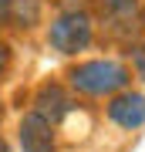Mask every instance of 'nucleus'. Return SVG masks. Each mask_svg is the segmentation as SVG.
I'll return each mask as SVG.
<instances>
[{"instance_id":"8","label":"nucleus","mask_w":145,"mask_h":152,"mask_svg":"<svg viewBox=\"0 0 145 152\" xmlns=\"http://www.w3.org/2000/svg\"><path fill=\"white\" fill-rule=\"evenodd\" d=\"M125 68H128V75H135L145 85V37L128 44V64H125Z\"/></svg>"},{"instance_id":"6","label":"nucleus","mask_w":145,"mask_h":152,"mask_svg":"<svg viewBox=\"0 0 145 152\" xmlns=\"http://www.w3.org/2000/svg\"><path fill=\"white\" fill-rule=\"evenodd\" d=\"M17 149L20 152H58V129L27 112L17 122Z\"/></svg>"},{"instance_id":"5","label":"nucleus","mask_w":145,"mask_h":152,"mask_svg":"<svg viewBox=\"0 0 145 152\" xmlns=\"http://www.w3.org/2000/svg\"><path fill=\"white\" fill-rule=\"evenodd\" d=\"M105 115L111 125H118L125 132H135L145 125V95L135 91V88H125V91L111 95L105 105Z\"/></svg>"},{"instance_id":"4","label":"nucleus","mask_w":145,"mask_h":152,"mask_svg":"<svg viewBox=\"0 0 145 152\" xmlns=\"http://www.w3.org/2000/svg\"><path fill=\"white\" fill-rule=\"evenodd\" d=\"M31 112L37 115V118H44L47 125H54V129H58L64 118H71V112H74V98H71V91H68L64 85L44 81L37 91H34Z\"/></svg>"},{"instance_id":"1","label":"nucleus","mask_w":145,"mask_h":152,"mask_svg":"<svg viewBox=\"0 0 145 152\" xmlns=\"http://www.w3.org/2000/svg\"><path fill=\"white\" fill-rule=\"evenodd\" d=\"M68 88L85 98H105L108 102L111 95L132 88V75L125 68V61L118 58H88L68 71Z\"/></svg>"},{"instance_id":"10","label":"nucleus","mask_w":145,"mask_h":152,"mask_svg":"<svg viewBox=\"0 0 145 152\" xmlns=\"http://www.w3.org/2000/svg\"><path fill=\"white\" fill-rule=\"evenodd\" d=\"M10 20V0H0V27Z\"/></svg>"},{"instance_id":"3","label":"nucleus","mask_w":145,"mask_h":152,"mask_svg":"<svg viewBox=\"0 0 145 152\" xmlns=\"http://www.w3.org/2000/svg\"><path fill=\"white\" fill-rule=\"evenodd\" d=\"M101 7V27L118 41H135L138 34V14H142V0H98Z\"/></svg>"},{"instance_id":"11","label":"nucleus","mask_w":145,"mask_h":152,"mask_svg":"<svg viewBox=\"0 0 145 152\" xmlns=\"http://www.w3.org/2000/svg\"><path fill=\"white\" fill-rule=\"evenodd\" d=\"M0 152H10V145H7V139L0 135Z\"/></svg>"},{"instance_id":"2","label":"nucleus","mask_w":145,"mask_h":152,"mask_svg":"<svg viewBox=\"0 0 145 152\" xmlns=\"http://www.w3.org/2000/svg\"><path fill=\"white\" fill-rule=\"evenodd\" d=\"M95 31H98V24H95V17L88 14L85 7H64V10H58L51 17L44 41H47V48L54 51V54L74 58V54L91 48Z\"/></svg>"},{"instance_id":"9","label":"nucleus","mask_w":145,"mask_h":152,"mask_svg":"<svg viewBox=\"0 0 145 152\" xmlns=\"http://www.w3.org/2000/svg\"><path fill=\"white\" fill-rule=\"evenodd\" d=\"M7 64H10V48H7V41H0V75L7 71Z\"/></svg>"},{"instance_id":"7","label":"nucleus","mask_w":145,"mask_h":152,"mask_svg":"<svg viewBox=\"0 0 145 152\" xmlns=\"http://www.w3.org/2000/svg\"><path fill=\"white\" fill-rule=\"evenodd\" d=\"M44 20V0H10V20L17 31H34Z\"/></svg>"}]
</instances>
